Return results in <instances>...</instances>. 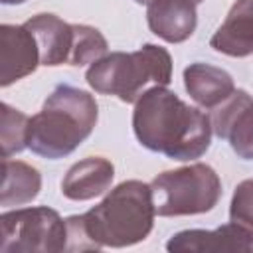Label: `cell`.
Wrapping results in <instances>:
<instances>
[{
	"label": "cell",
	"instance_id": "1",
	"mask_svg": "<svg viewBox=\"0 0 253 253\" xmlns=\"http://www.w3.org/2000/svg\"><path fill=\"white\" fill-rule=\"evenodd\" d=\"M132 130L144 148L180 162L204 156L213 134L210 115L190 107L164 85H154L138 97Z\"/></svg>",
	"mask_w": 253,
	"mask_h": 253
},
{
	"label": "cell",
	"instance_id": "2",
	"mask_svg": "<svg viewBox=\"0 0 253 253\" xmlns=\"http://www.w3.org/2000/svg\"><path fill=\"white\" fill-rule=\"evenodd\" d=\"M97 119L99 105L95 97L61 83L47 95L42 111L30 117L28 148L49 160L63 158L93 132Z\"/></svg>",
	"mask_w": 253,
	"mask_h": 253
},
{
	"label": "cell",
	"instance_id": "3",
	"mask_svg": "<svg viewBox=\"0 0 253 253\" xmlns=\"http://www.w3.org/2000/svg\"><path fill=\"white\" fill-rule=\"evenodd\" d=\"M152 188L140 180H126L115 186L101 204L81 213L83 227L99 249L130 247L148 237L154 225Z\"/></svg>",
	"mask_w": 253,
	"mask_h": 253
},
{
	"label": "cell",
	"instance_id": "4",
	"mask_svg": "<svg viewBox=\"0 0 253 253\" xmlns=\"http://www.w3.org/2000/svg\"><path fill=\"white\" fill-rule=\"evenodd\" d=\"M85 79L95 93L136 103L146 89L172 81V55L156 43H144L130 53L113 51L91 63Z\"/></svg>",
	"mask_w": 253,
	"mask_h": 253
},
{
	"label": "cell",
	"instance_id": "5",
	"mask_svg": "<svg viewBox=\"0 0 253 253\" xmlns=\"http://www.w3.org/2000/svg\"><path fill=\"white\" fill-rule=\"evenodd\" d=\"M150 188L156 215L162 217L206 213L211 211L221 198V180L217 172L204 162L166 170L150 182Z\"/></svg>",
	"mask_w": 253,
	"mask_h": 253
},
{
	"label": "cell",
	"instance_id": "6",
	"mask_svg": "<svg viewBox=\"0 0 253 253\" xmlns=\"http://www.w3.org/2000/svg\"><path fill=\"white\" fill-rule=\"evenodd\" d=\"M67 245L65 219L47 206L0 215V253H59Z\"/></svg>",
	"mask_w": 253,
	"mask_h": 253
},
{
	"label": "cell",
	"instance_id": "7",
	"mask_svg": "<svg viewBox=\"0 0 253 253\" xmlns=\"http://www.w3.org/2000/svg\"><path fill=\"white\" fill-rule=\"evenodd\" d=\"M210 123L213 134L227 140L239 158L253 160V97L247 91L235 89L213 107Z\"/></svg>",
	"mask_w": 253,
	"mask_h": 253
},
{
	"label": "cell",
	"instance_id": "8",
	"mask_svg": "<svg viewBox=\"0 0 253 253\" xmlns=\"http://www.w3.org/2000/svg\"><path fill=\"white\" fill-rule=\"evenodd\" d=\"M40 61V49L34 34L22 26H0V85L8 87L28 75H32Z\"/></svg>",
	"mask_w": 253,
	"mask_h": 253
},
{
	"label": "cell",
	"instance_id": "9",
	"mask_svg": "<svg viewBox=\"0 0 253 253\" xmlns=\"http://www.w3.org/2000/svg\"><path fill=\"white\" fill-rule=\"evenodd\" d=\"M166 249L170 253H210V251H237L253 249V239L235 223H225L215 229H184L174 233Z\"/></svg>",
	"mask_w": 253,
	"mask_h": 253
},
{
	"label": "cell",
	"instance_id": "10",
	"mask_svg": "<svg viewBox=\"0 0 253 253\" xmlns=\"http://www.w3.org/2000/svg\"><path fill=\"white\" fill-rule=\"evenodd\" d=\"M26 28L34 34L38 49H40V61L47 67H57L67 63L71 59L73 51V40H75V26L61 20L55 14L42 12L32 16L26 22Z\"/></svg>",
	"mask_w": 253,
	"mask_h": 253
},
{
	"label": "cell",
	"instance_id": "11",
	"mask_svg": "<svg viewBox=\"0 0 253 253\" xmlns=\"http://www.w3.org/2000/svg\"><path fill=\"white\" fill-rule=\"evenodd\" d=\"M146 22L154 36L168 43L186 42L198 26L194 0H152L146 10Z\"/></svg>",
	"mask_w": 253,
	"mask_h": 253
},
{
	"label": "cell",
	"instance_id": "12",
	"mask_svg": "<svg viewBox=\"0 0 253 253\" xmlns=\"http://www.w3.org/2000/svg\"><path fill=\"white\" fill-rule=\"evenodd\" d=\"M115 180V166L103 156H87L75 162L61 180V194L73 202L103 196Z\"/></svg>",
	"mask_w": 253,
	"mask_h": 253
},
{
	"label": "cell",
	"instance_id": "13",
	"mask_svg": "<svg viewBox=\"0 0 253 253\" xmlns=\"http://www.w3.org/2000/svg\"><path fill=\"white\" fill-rule=\"evenodd\" d=\"M210 45L229 57L253 53V0H235L223 24L215 30Z\"/></svg>",
	"mask_w": 253,
	"mask_h": 253
},
{
	"label": "cell",
	"instance_id": "14",
	"mask_svg": "<svg viewBox=\"0 0 253 253\" xmlns=\"http://www.w3.org/2000/svg\"><path fill=\"white\" fill-rule=\"evenodd\" d=\"M184 87L194 103L204 109H213L235 91V81L225 69L196 61L184 69Z\"/></svg>",
	"mask_w": 253,
	"mask_h": 253
},
{
	"label": "cell",
	"instance_id": "15",
	"mask_svg": "<svg viewBox=\"0 0 253 253\" xmlns=\"http://www.w3.org/2000/svg\"><path fill=\"white\" fill-rule=\"evenodd\" d=\"M42 190V174L36 166L2 158V186H0V204L4 208L24 206L38 198Z\"/></svg>",
	"mask_w": 253,
	"mask_h": 253
},
{
	"label": "cell",
	"instance_id": "16",
	"mask_svg": "<svg viewBox=\"0 0 253 253\" xmlns=\"http://www.w3.org/2000/svg\"><path fill=\"white\" fill-rule=\"evenodd\" d=\"M30 134V117L22 111L10 107L8 103L0 105V154L10 158L12 154L28 148Z\"/></svg>",
	"mask_w": 253,
	"mask_h": 253
},
{
	"label": "cell",
	"instance_id": "17",
	"mask_svg": "<svg viewBox=\"0 0 253 253\" xmlns=\"http://www.w3.org/2000/svg\"><path fill=\"white\" fill-rule=\"evenodd\" d=\"M73 26H75V40H73V51H71L69 65L81 67L87 63H95L97 59L107 55L109 43L97 28L87 26V24H73Z\"/></svg>",
	"mask_w": 253,
	"mask_h": 253
},
{
	"label": "cell",
	"instance_id": "18",
	"mask_svg": "<svg viewBox=\"0 0 253 253\" xmlns=\"http://www.w3.org/2000/svg\"><path fill=\"white\" fill-rule=\"evenodd\" d=\"M229 221L241 227L253 239V178L235 186L229 204Z\"/></svg>",
	"mask_w": 253,
	"mask_h": 253
},
{
	"label": "cell",
	"instance_id": "19",
	"mask_svg": "<svg viewBox=\"0 0 253 253\" xmlns=\"http://www.w3.org/2000/svg\"><path fill=\"white\" fill-rule=\"evenodd\" d=\"M67 225V245L65 251H97V247L93 245V241L89 239L81 215H69L65 219Z\"/></svg>",
	"mask_w": 253,
	"mask_h": 253
},
{
	"label": "cell",
	"instance_id": "20",
	"mask_svg": "<svg viewBox=\"0 0 253 253\" xmlns=\"http://www.w3.org/2000/svg\"><path fill=\"white\" fill-rule=\"evenodd\" d=\"M2 4H24L26 0H0Z\"/></svg>",
	"mask_w": 253,
	"mask_h": 253
},
{
	"label": "cell",
	"instance_id": "21",
	"mask_svg": "<svg viewBox=\"0 0 253 253\" xmlns=\"http://www.w3.org/2000/svg\"><path fill=\"white\" fill-rule=\"evenodd\" d=\"M134 2H136V4H146V6H148L152 0H134Z\"/></svg>",
	"mask_w": 253,
	"mask_h": 253
},
{
	"label": "cell",
	"instance_id": "22",
	"mask_svg": "<svg viewBox=\"0 0 253 253\" xmlns=\"http://www.w3.org/2000/svg\"><path fill=\"white\" fill-rule=\"evenodd\" d=\"M194 2H196V4H200V2H204V0H194Z\"/></svg>",
	"mask_w": 253,
	"mask_h": 253
}]
</instances>
